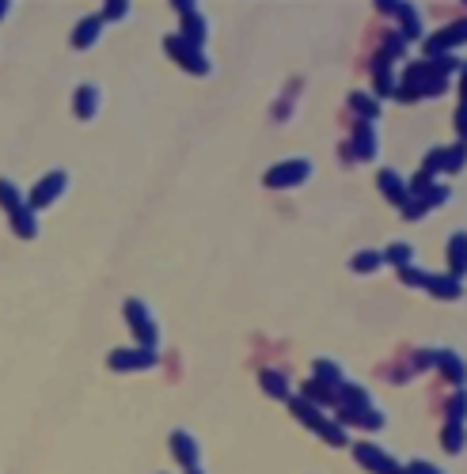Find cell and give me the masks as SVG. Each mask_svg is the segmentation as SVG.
I'll use <instances>...</instances> for the list:
<instances>
[{"instance_id":"1","label":"cell","mask_w":467,"mask_h":474,"mask_svg":"<svg viewBox=\"0 0 467 474\" xmlns=\"http://www.w3.org/2000/svg\"><path fill=\"white\" fill-rule=\"evenodd\" d=\"M308 175H311V164H308V160H293V164L274 167V171L266 175V182H270V186H296V182H304Z\"/></svg>"},{"instance_id":"2","label":"cell","mask_w":467,"mask_h":474,"mask_svg":"<svg viewBox=\"0 0 467 474\" xmlns=\"http://www.w3.org/2000/svg\"><path fill=\"white\" fill-rule=\"evenodd\" d=\"M167 49H171V53H175V58H179L187 68H194V73H209V61L202 58V49L190 46L187 38H171V42H167Z\"/></svg>"},{"instance_id":"3","label":"cell","mask_w":467,"mask_h":474,"mask_svg":"<svg viewBox=\"0 0 467 474\" xmlns=\"http://www.w3.org/2000/svg\"><path fill=\"white\" fill-rule=\"evenodd\" d=\"M125 319L137 327V334H141V342H145V345L156 342V327H152V319H148V311H145V303H141V300L125 303Z\"/></svg>"},{"instance_id":"4","label":"cell","mask_w":467,"mask_h":474,"mask_svg":"<svg viewBox=\"0 0 467 474\" xmlns=\"http://www.w3.org/2000/svg\"><path fill=\"white\" fill-rule=\"evenodd\" d=\"M357 459H361L365 466H369V471H376V474H399L395 459H387L384 451L372 448V444H361V448H357Z\"/></svg>"},{"instance_id":"5","label":"cell","mask_w":467,"mask_h":474,"mask_svg":"<svg viewBox=\"0 0 467 474\" xmlns=\"http://www.w3.org/2000/svg\"><path fill=\"white\" fill-rule=\"evenodd\" d=\"M152 353H141V349H118V353H110V364H115V368H148V364H152Z\"/></svg>"},{"instance_id":"6","label":"cell","mask_w":467,"mask_h":474,"mask_svg":"<svg viewBox=\"0 0 467 474\" xmlns=\"http://www.w3.org/2000/svg\"><path fill=\"white\" fill-rule=\"evenodd\" d=\"M61 186H65V175L61 171H53L49 179H42V186L34 190V205H46V201H53V197L61 194Z\"/></svg>"},{"instance_id":"7","label":"cell","mask_w":467,"mask_h":474,"mask_svg":"<svg viewBox=\"0 0 467 474\" xmlns=\"http://www.w3.org/2000/svg\"><path fill=\"white\" fill-rule=\"evenodd\" d=\"M99 31H103V16H88L80 27H76L73 42H76V46H91V42L99 38Z\"/></svg>"},{"instance_id":"8","label":"cell","mask_w":467,"mask_h":474,"mask_svg":"<svg viewBox=\"0 0 467 474\" xmlns=\"http://www.w3.org/2000/svg\"><path fill=\"white\" fill-rule=\"evenodd\" d=\"M380 186H384V194L392 197V201L407 205L410 190H407V186H403V182H399V175H395V171H384V175H380Z\"/></svg>"},{"instance_id":"9","label":"cell","mask_w":467,"mask_h":474,"mask_svg":"<svg viewBox=\"0 0 467 474\" xmlns=\"http://www.w3.org/2000/svg\"><path fill=\"white\" fill-rule=\"evenodd\" d=\"M171 444H175V456H179L187 466H194V463H197V444H194V436L175 433V436H171Z\"/></svg>"},{"instance_id":"10","label":"cell","mask_w":467,"mask_h":474,"mask_svg":"<svg viewBox=\"0 0 467 474\" xmlns=\"http://www.w3.org/2000/svg\"><path fill=\"white\" fill-rule=\"evenodd\" d=\"M357 155H361V160L376 155V129H372L369 122H361V125H357Z\"/></svg>"},{"instance_id":"11","label":"cell","mask_w":467,"mask_h":474,"mask_svg":"<svg viewBox=\"0 0 467 474\" xmlns=\"http://www.w3.org/2000/svg\"><path fill=\"white\" fill-rule=\"evenodd\" d=\"M95 107H99V91L91 88V84H84L80 95H76V114H80V118H91V114H95Z\"/></svg>"},{"instance_id":"12","label":"cell","mask_w":467,"mask_h":474,"mask_svg":"<svg viewBox=\"0 0 467 474\" xmlns=\"http://www.w3.org/2000/svg\"><path fill=\"white\" fill-rule=\"evenodd\" d=\"M0 201L8 205L12 213H16V209H23V197H19V190H16V186H12V182H8V179H0Z\"/></svg>"},{"instance_id":"13","label":"cell","mask_w":467,"mask_h":474,"mask_svg":"<svg viewBox=\"0 0 467 474\" xmlns=\"http://www.w3.org/2000/svg\"><path fill=\"white\" fill-rule=\"evenodd\" d=\"M426 285L433 288V292H441V296H456L459 292V281L456 277H426Z\"/></svg>"},{"instance_id":"14","label":"cell","mask_w":467,"mask_h":474,"mask_svg":"<svg viewBox=\"0 0 467 474\" xmlns=\"http://www.w3.org/2000/svg\"><path fill=\"white\" fill-rule=\"evenodd\" d=\"M464 38V27H448L444 34H437L433 42H429V53H437V49H444V46H452V42H459Z\"/></svg>"},{"instance_id":"15","label":"cell","mask_w":467,"mask_h":474,"mask_svg":"<svg viewBox=\"0 0 467 474\" xmlns=\"http://www.w3.org/2000/svg\"><path fill=\"white\" fill-rule=\"evenodd\" d=\"M263 384H266V391H274L278 399H285V395H289V379H285V376H278V372H266Z\"/></svg>"},{"instance_id":"16","label":"cell","mask_w":467,"mask_h":474,"mask_svg":"<svg viewBox=\"0 0 467 474\" xmlns=\"http://www.w3.org/2000/svg\"><path fill=\"white\" fill-rule=\"evenodd\" d=\"M315 376H320L323 384H338V379H342V372H338L331 360H320V364H315Z\"/></svg>"},{"instance_id":"17","label":"cell","mask_w":467,"mask_h":474,"mask_svg":"<svg viewBox=\"0 0 467 474\" xmlns=\"http://www.w3.org/2000/svg\"><path fill=\"white\" fill-rule=\"evenodd\" d=\"M459 270H464V236L452 239V277H459Z\"/></svg>"},{"instance_id":"18","label":"cell","mask_w":467,"mask_h":474,"mask_svg":"<svg viewBox=\"0 0 467 474\" xmlns=\"http://www.w3.org/2000/svg\"><path fill=\"white\" fill-rule=\"evenodd\" d=\"M12 216H16V228H19V236H34V232H38V228H34V221H31V213H27V209H16V213H12Z\"/></svg>"},{"instance_id":"19","label":"cell","mask_w":467,"mask_h":474,"mask_svg":"<svg viewBox=\"0 0 467 474\" xmlns=\"http://www.w3.org/2000/svg\"><path fill=\"white\" fill-rule=\"evenodd\" d=\"M376 266H380V254L376 251H365V254L353 258V270H376Z\"/></svg>"},{"instance_id":"20","label":"cell","mask_w":467,"mask_h":474,"mask_svg":"<svg viewBox=\"0 0 467 474\" xmlns=\"http://www.w3.org/2000/svg\"><path fill=\"white\" fill-rule=\"evenodd\" d=\"M353 107H357L361 114H372V118H376V99H372V103H369V99H365V95H353Z\"/></svg>"},{"instance_id":"21","label":"cell","mask_w":467,"mask_h":474,"mask_svg":"<svg viewBox=\"0 0 467 474\" xmlns=\"http://www.w3.org/2000/svg\"><path fill=\"white\" fill-rule=\"evenodd\" d=\"M392 262L407 266V262H410V247H399V243H395V247H392Z\"/></svg>"},{"instance_id":"22","label":"cell","mask_w":467,"mask_h":474,"mask_svg":"<svg viewBox=\"0 0 467 474\" xmlns=\"http://www.w3.org/2000/svg\"><path fill=\"white\" fill-rule=\"evenodd\" d=\"M414 474H441V471H433V466H426V463H414Z\"/></svg>"},{"instance_id":"23","label":"cell","mask_w":467,"mask_h":474,"mask_svg":"<svg viewBox=\"0 0 467 474\" xmlns=\"http://www.w3.org/2000/svg\"><path fill=\"white\" fill-rule=\"evenodd\" d=\"M4 12H8V4H0V16H4Z\"/></svg>"}]
</instances>
